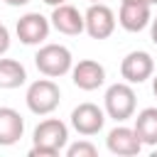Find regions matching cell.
<instances>
[{
    "label": "cell",
    "instance_id": "16",
    "mask_svg": "<svg viewBox=\"0 0 157 157\" xmlns=\"http://www.w3.org/2000/svg\"><path fill=\"white\" fill-rule=\"evenodd\" d=\"M64 150H66V157H96V155H98V147H96L91 140L71 142V145H66Z\"/></svg>",
    "mask_w": 157,
    "mask_h": 157
},
{
    "label": "cell",
    "instance_id": "23",
    "mask_svg": "<svg viewBox=\"0 0 157 157\" xmlns=\"http://www.w3.org/2000/svg\"><path fill=\"white\" fill-rule=\"evenodd\" d=\"M88 2H103V0H88Z\"/></svg>",
    "mask_w": 157,
    "mask_h": 157
},
{
    "label": "cell",
    "instance_id": "21",
    "mask_svg": "<svg viewBox=\"0 0 157 157\" xmlns=\"http://www.w3.org/2000/svg\"><path fill=\"white\" fill-rule=\"evenodd\" d=\"M42 2H47V5H52V7H56V5H61V2H69V0H42Z\"/></svg>",
    "mask_w": 157,
    "mask_h": 157
},
{
    "label": "cell",
    "instance_id": "22",
    "mask_svg": "<svg viewBox=\"0 0 157 157\" xmlns=\"http://www.w3.org/2000/svg\"><path fill=\"white\" fill-rule=\"evenodd\" d=\"M152 93H155V98H157V74H152Z\"/></svg>",
    "mask_w": 157,
    "mask_h": 157
},
{
    "label": "cell",
    "instance_id": "3",
    "mask_svg": "<svg viewBox=\"0 0 157 157\" xmlns=\"http://www.w3.org/2000/svg\"><path fill=\"white\" fill-rule=\"evenodd\" d=\"M25 103H27L29 113H34V115H49L61 103V88L49 76L47 78H37V81H32L27 86Z\"/></svg>",
    "mask_w": 157,
    "mask_h": 157
},
{
    "label": "cell",
    "instance_id": "4",
    "mask_svg": "<svg viewBox=\"0 0 157 157\" xmlns=\"http://www.w3.org/2000/svg\"><path fill=\"white\" fill-rule=\"evenodd\" d=\"M34 66L42 76L59 78L71 71L74 56H71L69 47H64V44H42L34 54Z\"/></svg>",
    "mask_w": 157,
    "mask_h": 157
},
{
    "label": "cell",
    "instance_id": "11",
    "mask_svg": "<svg viewBox=\"0 0 157 157\" xmlns=\"http://www.w3.org/2000/svg\"><path fill=\"white\" fill-rule=\"evenodd\" d=\"M52 27L66 37H76L83 32V12H78V7L69 5V2H61L52 10V17H49Z\"/></svg>",
    "mask_w": 157,
    "mask_h": 157
},
{
    "label": "cell",
    "instance_id": "1",
    "mask_svg": "<svg viewBox=\"0 0 157 157\" xmlns=\"http://www.w3.org/2000/svg\"><path fill=\"white\" fill-rule=\"evenodd\" d=\"M32 150L29 157H56L66 145H69V128L59 118H44L34 132H32Z\"/></svg>",
    "mask_w": 157,
    "mask_h": 157
},
{
    "label": "cell",
    "instance_id": "7",
    "mask_svg": "<svg viewBox=\"0 0 157 157\" xmlns=\"http://www.w3.org/2000/svg\"><path fill=\"white\" fill-rule=\"evenodd\" d=\"M49 29H52V22L49 17H44L42 12H27L17 20L15 25V32H17V39L27 47H37V44H44V39L49 37Z\"/></svg>",
    "mask_w": 157,
    "mask_h": 157
},
{
    "label": "cell",
    "instance_id": "13",
    "mask_svg": "<svg viewBox=\"0 0 157 157\" xmlns=\"http://www.w3.org/2000/svg\"><path fill=\"white\" fill-rule=\"evenodd\" d=\"M22 135H25V118L15 108L2 105L0 108V145L10 147V145L20 142Z\"/></svg>",
    "mask_w": 157,
    "mask_h": 157
},
{
    "label": "cell",
    "instance_id": "10",
    "mask_svg": "<svg viewBox=\"0 0 157 157\" xmlns=\"http://www.w3.org/2000/svg\"><path fill=\"white\" fill-rule=\"evenodd\" d=\"M71 81L81 91H96L105 83V69L96 59H81L71 66Z\"/></svg>",
    "mask_w": 157,
    "mask_h": 157
},
{
    "label": "cell",
    "instance_id": "5",
    "mask_svg": "<svg viewBox=\"0 0 157 157\" xmlns=\"http://www.w3.org/2000/svg\"><path fill=\"white\" fill-rule=\"evenodd\" d=\"M115 12L103 2H91V7L83 12V32L91 39H108L115 32Z\"/></svg>",
    "mask_w": 157,
    "mask_h": 157
},
{
    "label": "cell",
    "instance_id": "12",
    "mask_svg": "<svg viewBox=\"0 0 157 157\" xmlns=\"http://www.w3.org/2000/svg\"><path fill=\"white\" fill-rule=\"evenodd\" d=\"M115 20L125 32H142L145 27H150L152 7L142 5V2H120V10H118Z\"/></svg>",
    "mask_w": 157,
    "mask_h": 157
},
{
    "label": "cell",
    "instance_id": "14",
    "mask_svg": "<svg viewBox=\"0 0 157 157\" xmlns=\"http://www.w3.org/2000/svg\"><path fill=\"white\" fill-rule=\"evenodd\" d=\"M135 135L140 137L142 145H157V108H142L135 115V125H132Z\"/></svg>",
    "mask_w": 157,
    "mask_h": 157
},
{
    "label": "cell",
    "instance_id": "6",
    "mask_svg": "<svg viewBox=\"0 0 157 157\" xmlns=\"http://www.w3.org/2000/svg\"><path fill=\"white\" fill-rule=\"evenodd\" d=\"M105 125V110L96 103H78L74 110H71V128L83 135V137H91V135H98Z\"/></svg>",
    "mask_w": 157,
    "mask_h": 157
},
{
    "label": "cell",
    "instance_id": "19",
    "mask_svg": "<svg viewBox=\"0 0 157 157\" xmlns=\"http://www.w3.org/2000/svg\"><path fill=\"white\" fill-rule=\"evenodd\" d=\"M29 0H5V5H10V7H22V5H27Z\"/></svg>",
    "mask_w": 157,
    "mask_h": 157
},
{
    "label": "cell",
    "instance_id": "9",
    "mask_svg": "<svg viewBox=\"0 0 157 157\" xmlns=\"http://www.w3.org/2000/svg\"><path fill=\"white\" fill-rule=\"evenodd\" d=\"M105 147H108L110 155H118V157H135V155H140L142 142H140V137L135 135L132 128H128V125H115L113 130H108Z\"/></svg>",
    "mask_w": 157,
    "mask_h": 157
},
{
    "label": "cell",
    "instance_id": "20",
    "mask_svg": "<svg viewBox=\"0 0 157 157\" xmlns=\"http://www.w3.org/2000/svg\"><path fill=\"white\" fill-rule=\"evenodd\" d=\"M120 2H142V5H157V0H120Z\"/></svg>",
    "mask_w": 157,
    "mask_h": 157
},
{
    "label": "cell",
    "instance_id": "8",
    "mask_svg": "<svg viewBox=\"0 0 157 157\" xmlns=\"http://www.w3.org/2000/svg\"><path fill=\"white\" fill-rule=\"evenodd\" d=\"M152 74H155V61L142 49L125 54V59L120 61V76L128 83H145L147 78H152Z\"/></svg>",
    "mask_w": 157,
    "mask_h": 157
},
{
    "label": "cell",
    "instance_id": "17",
    "mask_svg": "<svg viewBox=\"0 0 157 157\" xmlns=\"http://www.w3.org/2000/svg\"><path fill=\"white\" fill-rule=\"evenodd\" d=\"M7 49H10V29L0 22V56H2Z\"/></svg>",
    "mask_w": 157,
    "mask_h": 157
},
{
    "label": "cell",
    "instance_id": "18",
    "mask_svg": "<svg viewBox=\"0 0 157 157\" xmlns=\"http://www.w3.org/2000/svg\"><path fill=\"white\" fill-rule=\"evenodd\" d=\"M150 37H152V42L157 44V17L150 20Z\"/></svg>",
    "mask_w": 157,
    "mask_h": 157
},
{
    "label": "cell",
    "instance_id": "2",
    "mask_svg": "<svg viewBox=\"0 0 157 157\" xmlns=\"http://www.w3.org/2000/svg\"><path fill=\"white\" fill-rule=\"evenodd\" d=\"M135 108H137V98H135L132 83L120 81V83H110L105 88L103 110H105L108 118H113L115 123H125L135 115Z\"/></svg>",
    "mask_w": 157,
    "mask_h": 157
},
{
    "label": "cell",
    "instance_id": "15",
    "mask_svg": "<svg viewBox=\"0 0 157 157\" xmlns=\"http://www.w3.org/2000/svg\"><path fill=\"white\" fill-rule=\"evenodd\" d=\"M27 81V71L17 59H2L0 56V88H20Z\"/></svg>",
    "mask_w": 157,
    "mask_h": 157
}]
</instances>
